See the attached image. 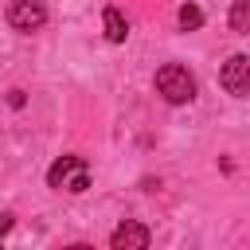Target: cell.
Returning a JSON list of instances; mask_svg holds the SVG:
<instances>
[{"label": "cell", "mask_w": 250, "mask_h": 250, "mask_svg": "<svg viewBox=\"0 0 250 250\" xmlns=\"http://www.w3.org/2000/svg\"><path fill=\"white\" fill-rule=\"evenodd\" d=\"M219 82L227 86V94L246 98V94H250V59H246V55H230L227 66L219 70Z\"/></svg>", "instance_id": "4"}, {"label": "cell", "mask_w": 250, "mask_h": 250, "mask_svg": "<svg viewBox=\"0 0 250 250\" xmlns=\"http://www.w3.org/2000/svg\"><path fill=\"white\" fill-rule=\"evenodd\" d=\"M148 227H141V223H121L113 234H109V246L113 250H145L148 246Z\"/></svg>", "instance_id": "5"}, {"label": "cell", "mask_w": 250, "mask_h": 250, "mask_svg": "<svg viewBox=\"0 0 250 250\" xmlns=\"http://www.w3.org/2000/svg\"><path fill=\"white\" fill-rule=\"evenodd\" d=\"M8 23H12L16 31H23V35L39 31V27L47 23L43 0H12V4H8Z\"/></svg>", "instance_id": "3"}, {"label": "cell", "mask_w": 250, "mask_h": 250, "mask_svg": "<svg viewBox=\"0 0 250 250\" xmlns=\"http://www.w3.org/2000/svg\"><path fill=\"white\" fill-rule=\"evenodd\" d=\"M156 94H160L168 105H184V102H191V98H195V78H191V70L180 66V62L160 66V70H156Z\"/></svg>", "instance_id": "1"}, {"label": "cell", "mask_w": 250, "mask_h": 250, "mask_svg": "<svg viewBox=\"0 0 250 250\" xmlns=\"http://www.w3.org/2000/svg\"><path fill=\"white\" fill-rule=\"evenodd\" d=\"M8 230H12V215H8V211H4V215H0V238H4V234H8Z\"/></svg>", "instance_id": "9"}, {"label": "cell", "mask_w": 250, "mask_h": 250, "mask_svg": "<svg viewBox=\"0 0 250 250\" xmlns=\"http://www.w3.org/2000/svg\"><path fill=\"white\" fill-rule=\"evenodd\" d=\"M230 27L242 35L246 31V0H234V8H230Z\"/></svg>", "instance_id": "8"}, {"label": "cell", "mask_w": 250, "mask_h": 250, "mask_svg": "<svg viewBox=\"0 0 250 250\" xmlns=\"http://www.w3.org/2000/svg\"><path fill=\"white\" fill-rule=\"evenodd\" d=\"M47 184H51L55 191L78 195V191L90 188V164H86L82 156H59V160L47 168Z\"/></svg>", "instance_id": "2"}, {"label": "cell", "mask_w": 250, "mask_h": 250, "mask_svg": "<svg viewBox=\"0 0 250 250\" xmlns=\"http://www.w3.org/2000/svg\"><path fill=\"white\" fill-rule=\"evenodd\" d=\"M102 23H105V39H109V43H125L129 23H125V16H121L117 8H105V12H102Z\"/></svg>", "instance_id": "6"}, {"label": "cell", "mask_w": 250, "mask_h": 250, "mask_svg": "<svg viewBox=\"0 0 250 250\" xmlns=\"http://www.w3.org/2000/svg\"><path fill=\"white\" fill-rule=\"evenodd\" d=\"M176 20H180L184 31H195V27H203V8H199V4H184Z\"/></svg>", "instance_id": "7"}]
</instances>
